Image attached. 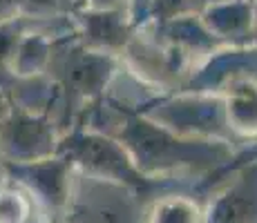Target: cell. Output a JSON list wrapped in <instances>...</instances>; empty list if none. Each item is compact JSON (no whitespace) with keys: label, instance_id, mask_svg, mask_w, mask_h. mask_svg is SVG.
Segmentation results:
<instances>
[{"label":"cell","instance_id":"1","mask_svg":"<svg viewBox=\"0 0 257 223\" xmlns=\"http://www.w3.org/2000/svg\"><path fill=\"white\" fill-rule=\"evenodd\" d=\"M148 223H206V214L186 196H168L155 203Z\"/></svg>","mask_w":257,"mask_h":223}]
</instances>
